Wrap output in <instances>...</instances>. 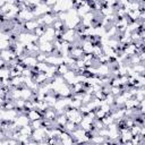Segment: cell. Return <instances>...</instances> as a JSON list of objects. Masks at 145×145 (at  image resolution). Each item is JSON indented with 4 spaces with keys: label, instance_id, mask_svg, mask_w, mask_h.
I'll return each instance as SVG.
<instances>
[{
    "label": "cell",
    "instance_id": "1",
    "mask_svg": "<svg viewBox=\"0 0 145 145\" xmlns=\"http://www.w3.org/2000/svg\"><path fill=\"white\" fill-rule=\"evenodd\" d=\"M15 122L18 127H23V126H26L31 122V120L28 119V117L26 116V113H22V114H18L15 119Z\"/></svg>",
    "mask_w": 145,
    "mask_h": 145
},
{
    "label": "cell",
    "instance_id": "2",
    "mask_svg": "<svg viewBox=\"0 0 145 145\" xmlns=\"http://www.w3.org/2000/svg\"><path fill=\"white\" fill-rule=\"evenodd\" d=\"M26 116L28 117V119H29L31 121H32V120H36V119H42V113H41L37 109H31V110H27Z\"/></svg>",
    "mask_w": 145,
    "mask_h": 145
},
{
    "label": "cell",
    "instance_id": "3",
    "mask_svg": "<svg viewBox=\"0 0 145 145\" xmlns=\"http://www.w3.org/2000/svg\"><path fill=\"white\" fill-rule=\"evenodd\" d=\"M19 133L22 135H26V136H32V133H33V128L31 127V125H26V126H23L19 128Z\"/></svg>",
    "mask_w": 145,
    "mask_h": 145
},
{
    "label": "cell",
    "instance_id": "4",
    "mask_svg": "<svg viewBox=\"0 0 145 145\" xmlns=\"http://www.w3.org/2000/svg\"><path fill=\"white\" fill-rule=\"evenodd\" d=\"M69 70V67L66 65V63H60L57 66V74L59 76H62L63 74H66L67 71Z\"/></svg>",
    "mask_w": 145,
    "mask_h": 145
},
{
    "label": "cell",
    "instance_id": "5",
    "mask_svg": "<svg viewBox=\"0 0 145 145\" xmlns=\"http://www.w3.org/2000/svg\"><path fill=\"white\" fill-rule=\"evenodd\" d=\"M29 125H31V127L33 128V130H34V129H37V128H41V127H42V119L32 120V121L29 122Z\"/></svg>",
    "mask_w": 145,
    "mask_h": 145
},
{
    "label": "cell",
    "instance_id": "6",
    "mask_svg": "<svg viewBox=\"0 0 145 145\" xmlns=\"http://www.w3.org/2000/svg\"><path fill=\"white\" fill-rule=\"evenodd\" d=\"M138 1H140V0H138Z\"/></svg>",
    "mask_w": 145,
    "mask_h": 145
}]
</instances>
